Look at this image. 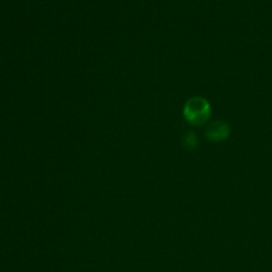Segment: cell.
Returning <instances> with one entry per match:
<instances>
[{
	"label": "cell",
	"instance_id": "1",
	"mask_svg": "<svg viewBox=\"0 0 272 272\" xmlns=\"http://www.w3.org/2000/svg\"><path fill=\"white\" fill-rule=\"evenodd\" d=\"M211 106L209 101L202 97L190 98L184 106V116L193 126H202L211 116Z\"/></svg>",
	"mask_w": 272,
	"mask_h": 272
},
{
	"label": "cell",
	"instance_id": "2",
	"mask_svg": "<svg viewBox=\"0 0 272 272\" xmlns=\"http://www.w3.org/2000/svg\"><path fill=\"white\" fill-rule=\"evenodd\" d=\"M230 126L222 121H215L206 128V137L211 141L218 142L225 140L230 135Z\"/></svg>",
	"mask_w": 272,
	"mask_h": 272
},
{
	"label": "cell",
	"instance_id": "3",
	"mask_svg": "<svg viewBox=\"0 0 272 272\" xmlns=\"http://www.w3.org/2000/svg\"><path fill=\"white\" fill-rule=\"evenodd\" d=\"M184 145L188 149H194L198 145V137L195 133H188L183 139Z\"/></svg>",
	"mask_w": 272,
	"mask_h": 272
}]
</instances>
